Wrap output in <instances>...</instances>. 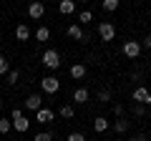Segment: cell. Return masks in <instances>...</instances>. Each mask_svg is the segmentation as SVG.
Segmentation results:
<instances>
[{
    "instance_id": "obj_27",
    "label": "cell",
    "mask_w": 151,
    "mask_h": 141,
    "mask_svg": "<svg viewBox=\"0 0 151 141\" xmlns=\"http://www.w3.org/2000/svg\"><path fill=\"white\" fill-rule=\"evenodd\" d=\"M113 114H116V119H124V106L121 103H113Z\"/></svg>"
},
{
    "instance_id": "obj_4",
    "label": "cell",
    "mask_w": 151,
    "mask_h": 141,
    "mask_svg": "<svg viewBox=\"0 0 151 141\" xmlns=\"http://www.w3.org/2000/svg\"><path fill=\"white\" fill-rule=\"evenodd\" d=\"M98 35H101L103 43H111V40L116 38V28H113L108 20H103V23H98Z\"/></svg>"
},
{
    "instance_id": "obj_19",
    "label": "cell",
    "mask_w": 151,
    "mask_h": 141,
    "mask_svg": "<svg viewBox=\"0 0 151 141\" xmlns=\"http://www.w3.org/2000/svg\"><path fill=\"white\" fill-rule=\"evenodd\" d=\"M70 76H73V78H83V76H86V65L76 63L73 68H70Z\"/></svg>"
},
{
    "instance_id": "obj_30",
    "label": "cell",
    "mask_w": 151,
    "mask_h": 141,
    "mask_svg": "<svg viewBox=\"0 0 151 141\" xmlns=\"http://www.w3.org/2000/svg\"><path fill=\"white\" fill-rule=\"evenodd\" d=\"M129 141H146L144 136H134V139H129Z\"/></svg>"
},
{
    "instance_id": "obj_17",
    "label": "cell",
    "mask_w": 151,
    "mask_h": 141,
    "mask_svg": "<svg viewBox=\"0 0 151 141\" xmlns=\"http://www.w3.org/2000/svg\"><path fill=\"white\" fill-rule=\"evenodd\" d=\"M101 8H103V13H113V10H119V0H103Z\"/></svg>"
},
{
    "instance_id": "obj_6",
    "label": "cell",
    "mask_w": 151,
    "mask_h": 141,
    "mask_svg": "<svg viewBox=\"0 0 151 141\" xmlns=\"http://www.w3.org/2000/svg\"><path fill=\"white\" fill-rule=\"evenodd\" d=\"M121 50H124L126 58H139V55H141V43H139V40H126Z\"/></svg>"
},
{
    "instance_id": "obj_21",
    "label": "cell",
    "mask_w": 151,
    "mask_h": 141,
    "mask_svg": "<svg viewBox=\"0 0 151 141\" xmlns=\"http://www.w3.org/2000/svg\"><path fill=\"white\" fill-rule=\"evenodd\" d=\"M91 20H93V13H91V10L78 13V23H81V25H86V23H91Z\"/></svg>"
},
{
    "instance_id": "obj_16",
    "label": "cell",
    "mask_w": 151,
    "mask_h": 141,
    "mask_svg": "<svg viewBox=\"0 0 151 141\" xmlns=\"http://www.w3.org/2000/svg\"><path fill=\"white\" fill-rule=\"evenodd\" d=\"M60 116H63V119H73L76 116V109L73 106H70V103H63V106H60V111H58Z\"/></svg>"
},
{
    "instance_id": "obj_10",
    "label": "cell",
    "mask_w": 151,
    "mask_h": 141,
    "mask_svg": "<svg viewBox=\"0 0 151 141\" xmlns=\"http://www.w3.org/2000/svg\"><path fill=\"white\" fill-rule=\"evenodd\" d=\"M58 10L63 13V15H70V13H76V3H73V0H60Z\"/></svg>"
},
{
    "instance_id": "obj_12",
    "label": "cell",
    "mask_w": 151,
    "mask_h": 141,
    "mask_svg": "<svg viewBox=\"0 0 151 141\" xmlns=\"http://www.w3.org/2000/svg\"><path fill=\"white\" fill-rule=\"evenodd\" d=\"M15 38L18 40H28V38H30V28H28L25 23H20V25L15 28Z\"/></svg>"
},
{
    "instance_id": "obj_3",
    "label": "cell",
    "mask_w": 151,
    "mask_h": 141,
    "mask_svg": "<svg viewBox=\"0 0 151 141\" xmlns=\"http://www.w3.org/2000/svg\"><path fill=\"white\" fill-rule=\"evenodd\" d=\"M40 60H43V65H45V68H50V70H55V68L60 65V55H58V50H53V48L45 50Z\"/></svg>"
},
{
    "instance_id": "obj_32",
    "label": "cell",
    "mask_w": 151,
    "mask_h": 141,
    "mask_svg": "<svg viewBox=\"0 0 151 141\" xmlns=\"http://www.w3.org/2000/svg\"><path fill=\"white\" fill-rule=\"evenodd\" d=\"M149 81H151V73H149Z\"/></svg>"
},
{
    "instance_id": "obj_15",
    "label": "cell",
    "mask_w": 151,
    "mask_h": 141,
    "mask_svg": "<svg viewBox=\"0 0 151 141\" xmlns=\"http://www.w3.org/2000/svg\"><path fill=\"white\" fill-rule=\"evenodd\" d=\"M106 129H108V121L103 119V116H98V119H93V131H98V134H103Z\"/></svg>"
},
{
    "instance_id": "obj_11",
    "label": "cell",
    "mask_w": 151,
    "mask_h": 141,
    "mask_svg": "<svg viewBox=\"0 0 151 141\" xmlns=\"http://www.w3.org/2000/svg\"><path fill=\"white\" fill-rule=\"evenodd\" d=\"M65 33H68V38H73V40H86V38H83V30H81V25H78V23H76V25H70Z\"/></svg>"
},
{
    "instance_id": "obj_18",
    "label": "cell",
    "mask_w": 151,
    "mask_h": 141,
    "mask_svg": "<svg viewBox=\"0 0 151 141\" xmlns=\"http://www.w3.org/2000/svg\"><path fill=\"white\" fill-rule=\"evenodd\" d=\"M48 38H50V30H48L45 25H40V28L35 30V40H43V43H45Z\"/></svg>"
},
{
    "instance_id": "obj_8",
    "label": "cell",
    "mask_w": 151,
    "mask_h": 141,
    "mask_svg": "<svg viewBox=\"0 0 151 141\" xmlns=\"http://www.w3.org/2000/svg\"><path fill=\"white\" fill-rule=\"evenodd\" d=\"M43 15H45V5H43V3H30V5H28V18L40 20Z\"/></svg>"
},
{
    "instance_id": "obj_29",
    "label": "cell",
    "mask_w": 151,
    "mask_h": 141,
    "mask_svg": "<svg viewBox=\"0 0 151 141\" xmlns=\"http://www.w3.org/2000/svg\"><path fill=\"white\" fill-rule=\"evenodd\" d=\"M151 50V35H146V38H144V43H141V50Z\"/></svg>"
},
{
    "instance_id": "obj_28",
    "label": "cell",
    "mask_w": 151,
    "mask_h": 141,
    "mask_svg": "<svg viewBox=\"0 0 151 141\" xmlns=\"http://www.w3.org/2000/svg\"><path fill=\"white\" fill-rule=\"evenodd\" d=\"M134 114L136 116H144L146 114V106H139V103H136V106H134Z\"/></svg>"
},
{
    "instance_id": "obj_25",
    "label": "cell",
    "mask_w": 151,
    "mask_h": 141,
    "mask_svg": "<svg viewBox=\"0 0 151 141\" xmlns=\"http://www.w3.org/2000/svg\"><path fill=\"white\" fill-rule=\"evenodd\" d=\"M10 129H13V121H8V119H0V134H8Z\"/></svg>"
},
{
    "instance_id": "obj_1",
    "label": "cell",
    "mask_w": 151,
    "mask_h": 141,
    "mask_svg": "<svg viewBox=\"0 0 151 141\" xmlns=\"http://www.w3.org/2000/svg\"><path fill=\"white\" fill-rule=\"evenodd\" d=\"M10 119H13V129H15L18 134H25V131L30 129V121H28L25 116H23V111H20V109H13Z\"/></svg>"
},
{
    "instance_id": "obj_31",
    "label": "cell",
    "mask_w": 151,
    "mask_h": 141,
    "mask_svg": "<svg viewBox=\"0 0 151 141\" xmlns=\"http://www.w3.org/2000/svg\"><path fill=\"white\" fill-rule=\"evenodd\" d=\"M0 109H3V98H0Z\"/></svg>"
},
{
    "instance_id": "obj_24",
    "label": "cell",
    "mask_w": 151,
    "mask_h": 141,
    "mask_svg": "<svg viewBox=\"0 0 151 141\" xmlns=\"http://www.w3.org/2000/svg\"><path fill=\"white\" fill-rule=\"evenodd\" d=\"M18 81H20V70H10V73H8V83H10V86H15Z\"/></svg>"
},
{
    "instance_id": "obj_2",
    "label": "cell",
    "mask_w": 151,
    "mask_h": 141,
    "mask_svg": "<svg viewBox=\"0 0 151 141\" xmlns=\"http://www.w3.org/2000/svg\"><path fill=\"white\" fill-rule=\"evenodd\" d=\"M131 96H134V101L139 103V106H151V91L146 86H136Z\"/></svg>"
},
{
    "instance_id": "obj_9",
    "label": "cell",
    "mask_w": 151,
    "mask_h": 141,
    "mask_svg": "<svg viewBox=\"0 0 151 141\" xmlns=\"http://www.w3.org/2000/svg\"><path fill=\"white\" fill-rule=\"evenodd\" d=\"M35 121H38V124H53L55 114L50 109H40V111H35Z\"/></svg>"
},
{
    "instance_id": "obj_14",
    "label": "cell",
    "mask_w": 151,
    "mask_h": 141,
    "mask_svg": "<svg viewBox=\"0 0 151 141\" xmlns=\"http://www.w3.org/2000/svg\"><path fill=\"white\" fill-rule=\"evenodd\" d=\"M73 101L76 103H86L88 101V88H76L73 91Z\"/></svg>"
},
{
    "instance_id": "obj_13",
    "label": "cell",
    "mask_w": 151,
    "mask_h": 141,
    "mask_svg": "<svg viewBox=\"0 0 151 141\" xmlns=\"http://www.w3.org/2000/svg\"><path fill=\"white\" fill-rule=\"evenodd\" d=\"M129 121H126V119H116V121H113V131H116V134H126V131H129Z\"/></svg>"
},
{
    "instance_id": "obj_22",
    "label": "cell",
    "mask_w": 151,
    "mask_h": 141,
    "mask_svg": "<svg viewBox=\"0 0 151 141\" xmlns=\"http://www.w3.org/2000/svg\"><path fill=\"white\" fill-rule=\"evenodd\" d=\"M33 141H53V134H50V131H40V134H35Z\"/></svg>"
},
{
    "instance_id": "obj_26",
    "label": "cell",
    "mask_w": 151,
    "mask_h": 141,
    "mask_svg": "<svg viewBox=\"0 0 151 141\" xmlns=\"http://www.w3.org/2000/svg\"><path fill=\"white\" fill-rule=\"evenodd\" d=\"M98 101H111V91H106V88H103V91H98Z\"/></svg>"
},
{
    "instance_id": "obj_23",
    "label": "cell",
    "mask_w": 151,
    "mask_h": 141,
    "mask_svg": "<svg viewBox=\"0 0 151 141\" xmlns=\"http://www.w3.org/2000/svg\"><path fill=\"white\" fill-rule=\"evenodd\" d=\"M65 141H88V139H86V134H81V131H73V134H68Z\"/></svg>"
},
{
    "instance_id": "obj_20",
    "label": "cell",
    "mask_w": 151,
    "mask_h": 141,
    "mask_svg": "<svg viewBox=\"0 0 151 141\" xmlns=\"http://www.w3.org/2000/svg\"><path fill=\"white\" fill-rule=\"evenodd\" d=\"M5 73H10V60L0 53V76H5Z\"/></svg>"
},
{
    "instance_id": "obj_7",
    "label": "cell",
    "mask_w": 151,
    "mask_h": 141,
    "mask_svg": "<svg viewBox=\"0 0 151 141\" xmlns=\"http://www.w3.org/2000/svg\"><path fill=\"white\" fill-rule=\"evenodd\" d=\"M25 109L28 111H40L43 109V96H40V93H30V96L25 98Z\"/></svg>"
},
{
    "instance_id": "obj_5",
    "label": "cell",
    "mask_w": 151,
    "mask_h": 141,
    "mask_svg": "<svg viewBox=\"0 0 151 141\" xmlns=\"http://www.w3.org/2000/svg\"><path fill=\"white\" fill-rule=\"evenodd\" d=\"M40 91L43 93H58L60 91V81L55 76H45L43 81H40Z\"/></svg>"
}]
</instances>
